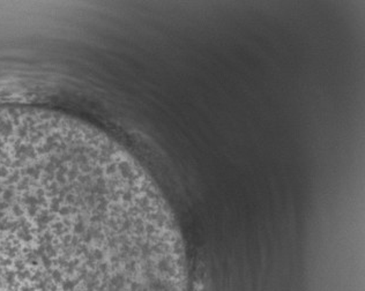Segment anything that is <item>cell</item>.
I'll return each instance as SVG.
<instances>
[{
	"mask_svg": "<svg viewBox=\"0 0 365 291\" xmlns=\"http://www.w3.org/2000/svg\"><path fill=\"white\" fill-rule=\"evenodd\" d=\"M101 265L0 249V291H116Z\"/></svg>",
	"mask_w": 365,
	"mask_h": 291,
	"instance_id": "6da1fadb",
	"label": "cell"
}]
</instances>
